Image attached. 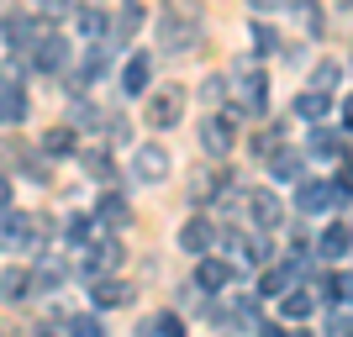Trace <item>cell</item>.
Segmentation results:
<instances>
[{"label": "cell", "instance_id": "cell-1", "mask_svg": "<svg viewBox=\"0 0 353 337\" xmlns=\"http://www.w3.org/2000/svg\"><path fill=\"white\" fill-rule=\"evenodd\" d=\"M179 116H185V90L179 85L148 90V127H179Z\"/></svg>", "mask_w": 353, "mask_h": 337}, {"label": "cell", "instance_id": "cell-2", "mask_svg": "<svg viewBox=\"0 0 353 337\" xmlns=\"http://www.w3.org/2000/svg\"><path fill=\"white\" fill-rule=\"evenodd\" d=\"M0 248L6 253H27L32 248V216L16 205H0Z\"/></svg>", "mask_w": 353, "mask_h": 337}, {"label": "cell", "instance_id": "cell-3", "mask_svg": "<svg viewBox=\"0 0 353 337\" xmlns=\"http://www.w3.org/2000/svg\"><path fill=\"white\" fill-rule=\"evenodd\" d=\"M348 195L338 190V185H322V179H306L301 185V195H295V211H306V216H316V211H327V205H343Z\"/></svg>", "mask_w": 353, "mask_h": 337}, {"label": "cell", "instance_id": "cell-4", "mask_svg": "<svg viewBox=\"0 0 353 337\" xmlns=\"http://www.w3.org/2000/svg\"><path fill=\"white\" fill-rule=\"evenodd\" d=\"M195 37H201V27H195V21H185L179 11H163V21H159V43L169 48V53H185Z\"/></svg>", "mask_w": 353, "mask_h": 337}, {"label": "cell", "instance_id": "cell-5", "mask_svg": "<svg viewBox=\"0 0 353 337\" xmlns=\"http://www.w3.org/2000/svg\"><path fill=\"white\" fill-rule=\"evenodd\" d=\"M232 143H237V127L227 116H206L201 121V147H206V153H232Z\"/></svg>", "mask_w": 353, "mask_h": 337}, {"label": "cell", "instance_id": "cell-6", "mask_svg": "<svg viewBox=\"0 0 353 337\" xmlns=\"http://www.w3.org/2000/svg\"><path fill=\"white\" fill-rule=\"evenodd\" d=\"M117 264H121V243H117V237H95V243H90V258H85V274L101 279V274H111Z\"/></svg>", "mask_w": 353, "mask_h": 337}, {"label": "cell", "instance_id": "cell-7", "mask_svg": "<svg viewBox=\"0 0 353 337\" xmlns=\"http://www.w3.org/2000/svg\"><path fill=\"white\" fill-rule=\"evenodd\" d=\"M211 243H216V232H211V221H206V216H190L185 227H179V248L195 253V258H206Z\"/></svg>", "mask_w": 353, "mask_h": 337}, {"label": "cell", "instance_id": "cell-8", "mask_svg": "<svg viewBox=\"0 0 353 337\" xmlns=\"http://www.w3.org/2000/svg\"><path fill=\"white\" fill-rule=\"evenodd\" d=\"M195 285H201V290L206 295H216V290H227V285H232V264H227V258H201V264H195Z\"/></svg>", "mask_w": 353, "mask_h": 337}, {"label": "cell", "instance_id": "cell-9", "mask_svg": "<svg viewBox=\"0 0 353 337\" xmlns=\"http://www.w3.org/2000/svg\"><path fill=\"white\" fill-rule=\"evenodd\" d=\"M121 90H127V95H148V90H153V63H148V53H132V59L121 63Z\"/></svg>", "mask_w": 353, "mask_h": 337}, {"label": "cell", "instance_id": "cell-10", "mask_svg": "<svg viewBox=\"0 0 353 337\" xmlns=\"http://www.w3.org/2000/svg\"><path fill=\"white\" fill-rule=\"evenodd\" d=\"M0 121H6V127H21V121H27V95H21L16 79H0Z\"/></svg>", "mask_w": 353, "mask_h": 337}, {"label": "cell", "instance_id": "cell-11", "mask_svg": "<svg viewBox=\"0 0 353 337\" xmlns=\"http://www.w3.org/2000/svg\"><path fill=\"white\" fill-rule=\"evenodd\" d=\"M6 37H11V48H37L48 37V21H27V16H11V21H6Z\"/></svg>", "mask_w": 353, "mask_h": 337}, {"label": "cell", "instance_id": "cell-12", "mask_svg": "<svg viewBox=\"0 0 353 337\" xmlns=\"http://www.w3.org/2000/svg\"><path fill=\"white\" fill-rule=\"evenodd\" d=\"M32 63H37L43 74H59L63 63H69V48H63V37H53V32H48L43 43L32 48Z\"/></svg>", "mask_w": 353, "mask_h": 337}, {"label": "cell", "instance_id": "cell-13", "mask_svg": "<svg viewBox=\"0 0 353 337\" xmlns=\"http://www.w3.org/2000/svg\"><path fill=\"white\" fill-rule=\"evenodd\" d=\"M243 201L253 205V221H259V227H280L285 205L274 201V195H269V190H248V195H243Z\"/></svg>", "mask_w": 353, "mask_h": 337}, {"label": "cell", "instance_id": "cell-14", "mask_svg": "<svg viewBox=\"0 0 353 337\" xmlns=\"http://www.w3.org/2000/svg\"><path fill=\"white\" fill-rule=\"evenodd\" d=\"M163 174H169V153H163V147H137V179L159 185Z\"/></svg>", "mask_w": 353, "mask_h": 337}, {"label": "cell", "instance_id": "cell-15", "mask_svg": "<svg viewBox=\"0 0 353 337\" xmlns=\"http://www.w3.org/2000/svg\"><path fill=\"white\" fill-rule=\"evenodd\" d=\"M295 111L306 121H322L327 111H332V95H327V90H301V95H295Z\"/></svg>", "mask_w": 353, "mask_h": 337}, {"label": "cell", "instance_id": "cell-16", "mask_svg": "<svg viewBox=\"0 0 353 337\" xmlns=\"http://www.w3.org/2000/svg\"><path fill=\"white\" fill-rule=\"evenodd\" d=\"M132 300V290L121 285V279H95V306L101 311H117V306H127Z\"/></svg>", "mask_w": 353, "mask_h": 337}, {"label": "cell", "instance_id": "cell-17", "mask_svg": "<svg viewBox=\"0 0 353 337\" xmlns=\"http://www.w3.org/2000/svg\"><path fill=\"white\" fill-rule=\"evenodd\" d=\"M95 221H111V227H127V221H132V205L121 201V195H101V205H95Z\"/></svg>", "mask_w": 353, "mask_h": 337}, {"label": "cell", "instance_id": "cell-18", "mask_svg": "<svg viewBox=\"0 0 353 337\" xmlns=\"http://www.w3.org/2000/svg\"><path fill=\"white\" fill-rule=\"evenodd\" d=\"M280 306H285V316H290V322H301V316H311V311H316V290H285Z\"/></svg>", "mask_w": 353, "mask_h": 337}, {"label": "cell", "instance_id": "cell-19", "mask_svg": "<svg viewBox=\"0 0 353 337\" xmlns=\"http://www.w3.org/2000/svg\"><path fill=\"white\" fill-rule=\"evenodd\" d=\"M79 163H85L90 179H111V174H117V163H111V153H105V147H85V153H79Z\"/></svg>", "mask_w": 353, "mask_h": 337}, {"label": "cell", "instance_id": "cell-20", "mask_svg": "<svg viewBox=\"0 0 353 337\" xmlns=\"http://www.w3.org/2000/svg\"><path fill=\"white\" fill-rule=\"evenodd\" d=\"M63 237H69L74 248H85L90 237H95V216H85V211H74V216L63 221Z\"/></svg>", "mask_w": 353, "mask_h": 337}, {"label": "cell", "instance_id": "cell-21", "mask_svg": "<svg viewBox=\"0 0 353 337\" xmlns=\"http://www.w3.org/2000/svg\"><path fill=\"white\" fill-rule=\"evenodd\" d=\"M0 290H6V300H27L32 295V274L27 269H6V274H0Z\"/></svg>", "mask_w": 353, "mask_h": 337}, {"label": "cell", "instance_id": "cell-22", "mask_svg": "<svg viewBox=\"0 0 353 337\" xmlns=\"http://www.w3.org/2000/svg\"><path fill=\"white\" fill-rule=\"evenodd\" d=\"M105 32H111V21H105V11H95V6H85V11H79V37H90V43H101Z\"/></svg>", "mask_w": 353, "mask_h": 337}, {"label": "cell", "instance_id": "cell-23", "mask_svg": "<svg viewBox=\"0 0 353 337\" xmlns=\"http://www.w3.org/2000/svg\"><path fill=\"white\" fill-rule=\"evenodd\" d=\"M264 85H269V79L259 69L243 74V105H248V111H264Z\"/></svg>", "mask_w": 353, "mask_h": 337}, {"label": "cell", "instance_id": "cell-24", "mask_svg": "<svg viewBox=\"0 0 353 337\" xmlns=\"http://www.w3.org/2000/svg\"><path fill=\"white\" fill-rule=\"evenodd\" d=\"M269 169H274V179H301V153H295V147H280Z\"/></svg>", "mask_w": 353, "mask_h": 337}, {"label": "cell", "instance_id": "cell-25", "mask_svg": "<svg viewBox=\"0 0 353 337\" xmlns=\"http://www.w3.org/2000/svg\"><path fill=\"white\" fill-rule=\"evenodd\" d=\"M348 253V227H327L322 232V258H343Z\"/></svg>", "mask_w": 353, "mask_h": 337}, {"label": "cell", "instance_id": "cell-26", "mask_svg": "<svg viewBox=\"0 0 353 337\" xmlns=\"http://www.w3.org/2000/svg\"><path fill=\"white\" fill-rule=\"evenodd\" d=\"M143 337H185V327L174 311H163V316H153V327H143Z\"/></svg>", "mask_w": 353, "mask_h": 337}, {"label": "cell", "instance_id": "cell-27", "mask_svg": "<svg viewBox=\"0 0 353 337\" xmlns=\"http://www.w3.org/2000/svg\"><path fill=\"white\" fill-rule=\"evenodd\" d=\"M43 147H48V153H74V127H69V121L53 127V132L43 137Z\"/></svg>", "mask_w": 353, "mask_h": 337}, {"label": "cell", "instance_id": "cell-28", "mask_svg": "<svg viewBox=\"0 0 353 337\" xmlns=\"http://www.w3.org/2000/svg\"><path fill=\"white\" fill-rule=\"evenodd\" d=\"M338 63H332V59H322V63H316V74H311V90H327V95H332V85H338Z\"/></svg>", "mask_w": 353, "mask_h": 337}, {"label": "cell", "instance_id": "cell-29", "mask_svg": "<svg viewBox=\"0 0 353 337\" xmlns=\"http://www.w3.org/2000/svg\"><path fill=\"white\" fill-rule=\"evenodd\" d=\"M285 290H290V269H274V274H264V285H259V295H269V300H280Z\"/></svg>", "mask_w": 353, "mask_h": 337}, {"label": "cell", "instance_id": "cell-30", "mask_svg": "<svg viewBox=\"0 0 353 337\" xmlns=\"http://www.w3.org/2000/svg\"><path fill=\"white\" fill-rule=\"evenodd\" d=\"M69 337H105L101 316H69Z\"/></svg>", "mask_w": 353, "mask_h": 337}, {"label": "cell", "instance_id": "cell-31", "mask_svg": "<svg viewBox=\"0 0 353 337\" xmlns=\"http://www.w3.org/2000/svg\"><path fill=\"white\" fill-rule=\"evenodd\" d=\"M253 48H259V53H274V48H280V37H274L269 21H253Z\"/></svg>", "mask_w": 353, "mask_h": 337}, {"label": "cell", "instance_id": "cell-32", "mask_svg": "<svg viewBox=\"0 0 353 337\" xmlns=\"http://www.w3.org/2000/svg\"><path fill=\"white\" fill-rule=\"evenodd\" d=\"M311 153H322V159H332V153H338V137L327 132V127H311Z\"/></svg>", "mask_w": 353, "mask_h": 337}, {"label": "cell", "instance_id": "cell-33", "mask_svg": "<svg viewBox=\"0 0 353 337\" xmlns=\"http://www.w3.org/2000/svg\"><path fill=\"white\" fill-rule=\"evenodd\" d=\"M201 95H206V101H221V95H227V79H221V74H211V79H206V90H201Z\"/></svg>", "mask_w": 353, "mask_h": 337}, {"label": "cell", "instance_id": "cell-34", "mask_svg": "<svg viewBox=\"0 0 353 337\" xmlns=\"http://www.w3.org/2000/svg\"><path fill=\"white\" fill-rule=\"evenodd\" d=\"M137 16H143V11H137V6H127V11H121V21H117V32H132Z\"/></svg>", "mask_w": 353, "mask_h": 337}, {"label": "cell", "instance_id": "cell-35", "mask_svg": "<svg viewBox=\"0 0 353 337\" xmlns=\"http://www.w3.org/2000/svg\"><path fill=\"white\" fill-rule=\"evenodd\" d=\"M285 6H295V0H253V11H285Z\"/></svg>", "mask_w": 353, "mask_h": 337}, {"label": "cell", "instance_id": "cell-36", "mask_svg": "<svg viewBox=\"0 0 353 337\" xmlns=\"http://www.w3.org/2000/svg\"><path fill=\"white\" fill-rule=\"evenodd\" d=\"M338 190H343V195H353V153H348V169H343V179H338Z\"/></svg>", "mask_w": 353, "mask_h": 337}, {"label": "cell", "instance_id": "cell-37", "mask_svg": "<svg viewBox=\"0 0 353 337\" xmlns=\"http://www.w3.org/2000/svg\"><path fill=\"white\" fill-rule=\"evenodd\" d=\"M0 205H11V179L0 174Z\"/></svg>", "mask_w": 353, "mask_h": 337}, {"label": "cell", "instance_id": "cell-38", "mask_svg": "<svg viewBox=\"0 0 353 337\" xmlns=\"http://www.w3.org/2000/svg\"><path fill=\"white\" fill-rule=\"evenodd\" d=\"M343 127L353 132V101H343Z\"/></svg>", "mask_w": 353, "mask_h": 337}, {"label": "cell", "instance_id": "cell-39", "mask_svg": "<svg viewBox=\"0 0 353 337\" xmlns=\"http://www.w3.org/2000/svg\"><path fill=\"white\" fill-rule=\"evenodd\" d=\"M264 337H290V332H280V327H269V332H264Z\"/></svg>", "mask_w": 353, "mask_h": 337}, {"label": "cell", "instance_id": "cell-40", "mask_svg": "<svg viewBox=\"0 0 353 337\" xmlns=\"http://www.w3.org/2000/svg\"><path fill=\"white\" fill-rule=\"evenodd\" d=\"M290 337H311V332H290Z\"/></svg>", "mask_w": 353, "mask_h": 337}, {"label": "cell", "instance_id": "cell-41", "mask_svg": "<svg viewBox=\"0 0 353 337\" xmlns=\"http://www.w3.org/2000/svg\"><path fill=\"white\" fill-rule=\"evenodd\" d=\"M348 243H353V227H348Z\"/></svg>", "mask_w": 353, "mask_h": 337}]
</instances>
